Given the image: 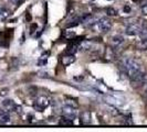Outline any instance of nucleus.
Wrapping results in <instances>:
<instances>
[{
	"label": "nucleus",
	"instance_id": "obj_1",
	"mask_svg": "<svg viewBox=\"0 0 147 132\" xmlns=\"http://www.w3.org/2000/svg\"><path fill=\"white\" fill-rule=\"evenodd\" d=\"M123 67L125 71L126 75L128 76L129 79H133L134 77H136L140 73H142V68L140 64L135 61L134 59H126L123 62Z\"/></svg>",
	"mask_w": 147,
	"mask_h": 132
},
{
	"label": "nucleus",
	"instance_id": "obj_2",
	"mask_svg": "<svg viewBox=\"0 0 147 132\" xmlns=\"http://www.w3.org/2000/svg\"><path fill=\"white\" fill-rule=\"evenodd\" d=\"M91 27H92V29L94 30L95 32L105 33V32L110 31L111 28H112V21H111L109 18L104 17V18H101L98 20H95V22Z\"/></svg>",
	"mask_w": 147,
	"mask_h": 132
},
{
	"label": "nucleus",
	"instance_id": "obj_3",
	"mask_svg": "<svg viewBox=\"0 0 147 132\" xmlns=\"http://www.w3.org/2000/svg\"><path fill=\"white\" fill-rule=\"evenodd\" d=\"M145 25L143 22H131L127 27H126L125 33L127 35H137L140 32V30L143 29Z\"/></svg>",
	"mask_w": 147,
	"mask_h": 132
},
{
	"label": "nucleus",
	"instance_id": "obj_4",
	"mask_svg": "<svg viewBox=\"0 0 147 132\" xmlns=\"http://www.w3.org/2000/svg\"><path fill=\"white\" fill-rule=\"evenodd\" d=\"M50 105V101L49 99L45 97V96H40L36 99V101L33 103L34 108L38 110V111H43L45 108H48V106Z\"/></svg>",
	"mask_w": 147,
	"mask_h": 132
},
{
	"label": "nucleus",
	"instance_id": "obj_5",
	"mask_svg": "<svg viewBox=\"0 0 147 132\" xmlns=\"http://www.w3.org/2000/svg\"><path fill=\"white\" fill-rule=\"evenodd\" d=\"M62 117H64V118H66V119H69V120H72V121H73L74 119L76 118V110H75V108L65 105V106L62 108Z\"/></svg>",
	"mask_w": 147,
	"mask_h": 132
},
{
	"label": "nucleus",
	"instance_id": "obj_6",
	"mask_svg": "<svg viewBox=\"0 0 147 132\" xmlns=\"http://www.w3.org/2000/svg\"><path fill=\"white\" fill-rule=\"evenodd\" d=\"M106 100L107 103H112V105H115V106H122L125 103V99L123 96L119 95H110L106 97Z\"/></svg>",
	"mask_w": 147,
	"mask_h": 132
},
{
	"label": "nucleus",
	"instance_id": "obj_7",
	"mask_svg": "<svg viewBox=\"0 0 147 132\" xmlns=\"http://www.w3.org/2000/svg\"><path fill=\"white\" fill-rule=\"evenodd\" d=\"M2 108L7 112H12V111H16V109H17V105L15 103L13 100L6 99V100L2 101Z\"/></svg>",
	"mask_w": 147,
	"mask_h": 132
},
{
	"label": "nucleus",
	"instance_id": "obj_8",
	"mask_svg": "<svg viewBox=\"0 0 147 132\" xmlns=\"http://www.w3.org/2000/svg\"><path fill=\"white\" fill-rule=\"evenodd\" d=\"M74 62H75V57H74L73 54H69V53H67V55H64V56L62 57V64L64 66L71 65Z\"/></svg>",
	"mask_w": 147,
	"mask_h": 132
},
{
	"label": "nucleus",
	"instance_id": "obj_9",
	"mask_svg": "<svg viewBox=\"0 0 147 132\" xmlns=\"http://www.w3.org/2000/svg\"><path fill=\"white\" fill-rule=\"evenodd\" d=\"M95 20H96V19L92 15H85V17L82 19L81 22L84 24V25H85V27H91V25H92V24L95 22Z\"/></svg>",
	"mask_w": 147,
	"mask_h": 132
},
{
	"label": "nucleus",
	"instance_id": "obj_10",
	"mask_svg": "<svg viewBox=\"0 0 147 132\" xmlns=\"http://www.w3.org/2000/svg\"><path fill=\"white\" fill-rule=\"evenodd\" d=\"M80 120H81V125H88V123H91V113L88 111L82 112Z\"/></svg>",
	"mask_w": 147,
	"mask_h": 132
},
{
	"label": "nucleus",
	"instance_id": "obj_11",
	"mask_svg": "<svg viewBox=\"0 0 147 132\" xmlns=\"http://www.w3.org/2000/svg\"><path fill=\"white\" fill-rule=\"evenodd\" d=\"M10 15H11V12H10V10H8L7 8H0V21L7 20L10 17Z\"/></svg>",
	"mask_w": 147,
	"mask_h": 132
},
{
	"label": "nucleus",
	"instance_id": "obj_12",
	"mask_svg": "<svg viewBox=\"0 0 147 132\" xmlns=\"http://www.w3.org/2000/svg\"><path fill=\"white\" fill-rule=\"evenodd\" d=\"M124 43V37H122V35H114V37H112V44H113V46H119L121 44Z\"/></svg>",
	"mask_w": 147,
	"mask_h": 132
},
{
	"label": "nucleus",
	"instance_id": "obj_13",
	"mask_svg": "<svg viewBox=\"0 0 147 132\" xmlns=\"http://www.w3.org/2000/svg\"><path fill=\"white\" fill-rule=\"evenodd\" d=\"M9 121H10L9 112H7V111H2V112H0V123L5 125V123H8Z\"/></svg>",
	"mask_w": 147,
	"mask_h": 132
},
{
	"label": "nucleus",
	"instance_id": "obj_14",
	"mask_svg": "<svg viewBox=\"0 0 147 132\" xmlns=\"http://www.w3.org/2000/svg\"><path fill=\"white\" fill-rule=\"evenodd\" d=\"M137 49L143 50V51L147 50V40H140V42L137 43Z\"/></svg>",
	"mask_w": 147,
	"mask_h": 132
},
{
	"label": "nucleus",
	"instance_id": "obj_15",
	"mask_svg": "<svg viewBox=\"0 0 147 132\" xmlns=\"http://www.w3.org/2000/svg\"><path fill=\"white\" fill-rule=\"evenodd\" d=\"M59 125H73V121H72V120H69V119H66V118H64V117H62V119H60Z\"/></svg>",
	"mask_w": 147,
	"mask_h": 132
},
{
	"label": "nucleus",
	"instance_id": "obj_16",
	"mask_svg": "<svg viewBox=\"0 0 147 132\" xmlns=\"http://www.w3.org/2000/svg\"><path fill=\"white\" fill-rule=\"evenodd\" d=\"M140 40H147V27H144L140 30V32L138 33Z\"/></svg>",
	"mask_w": 147,
	"mask_h": 132
},
{
	"label": "nucleus",
	"instance_id": "obj_17",
	"mask_svg": "<svg viewBox=\"0 0 147 132\" xmlns=\"http://www.w3.org/2000/svg\"><path fill=\"white\" fill-rule=\"evenodd\" d=\"M66 105L76 108V107H78V101H76L75 99H73V98H67V99H66Z\"/></svg>",
	"mask_w": 147,
	"mask_h": 132
},
{
	"label": "nucleus",
	"instance_id": "obj_18",
	"mask_svg": "<svg viewBox=\"0 0 147 132\" xmlns=\"http://www.w3.org/2000/svg\"><path fill=\"white\" fill-rule=\"evenodd\" d=\"M106 12H107V15H112V17H115V15H117V11H116V10H115L114 8H109Z\"/></svg>",
	"mask_w": 147,
	"mask_h": 132
},
{
	"label": "nucleus",
	"instance_id": "obj_19",
	"mask_svg": "<svg viewBox=\"0 0 147 132\" xmlns=\"http://www.w3.org/2000/svg\"><path fill=\"white\" fill-rule=\"evenodd\" d=\"M140 10H142V13H143V15H147V3L143 5V6H142V8H140Z\"/></svg>",
	"mask_w": 147,
	"mask_h": 132
},
{
	"label": "nucleus",
	"instance_id": "obj_20",
	"mask_svg": "<svg viewBox=\"0 0 147 132\" xmlns=\"http://www.w3.org/2000/svg\"><path fill=\"white\" fill-rule=\"evenodd\" d=\"M10 1H11L12 3H19V2L21 1V0H10Z\"/></svg>",
	"mask_w": 147,
	"mask_h": 132
},
{
	"label": "nucleus",
	"instance_id": "obj_21",
	"mask_svg": "<svg viewBox=\"0 0 147 132\" xmlns=\"http://www.w3.org/2000/svg\"><path fill=\"white\" fill-rule=\"evenodd\" d=\"M21 1H24V0H21Z\"/></svg>",
	"mask_w": 147,
	"mask_h": 132
}]
</instances>
